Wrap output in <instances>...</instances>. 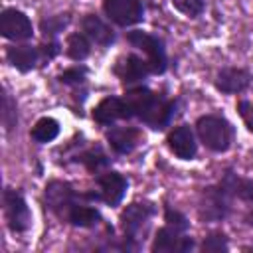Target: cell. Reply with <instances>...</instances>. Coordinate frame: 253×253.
Masks as SVG:
<instances>
[{"instance_id":"cell-16","label":"cell","mask_w":253,"mask_h":253,"mask_svg":"<svg viewBox=\"0 0 253 253\" xmlns=\"http://www.w3.org/2000/svg\"><path fill=\"white\" fill-rule=\"evenodd\" d=\"M6 59L10 61L12 67H16L18 71L26 73L32 71L34 67H38L42 63V55H40V47L22 43V45H10L6 49Z\"/></svg>"},{"instance_id":"cell-9","label":"cell","mask_w":253,"mask_h":253,"mask_svg":"<svg viewBox=\"0 0 253 253\" xmlns=\"http://www.w3.org/2000/svg\"><path fill=\"white\" fill-rule=\"evenodd\" d=\"M192 249H194V239L188 237L186 231H180L168 223L162 229H158L152 243L154 253H188Z\"/></svg>"},{"instance_id":"cell-5","label":"cell","mask_w":253,"mask_h":253,"mask_svg":"<svg viewBox=\"0 0 253 253\" xmlns=\"http://www.w3.org/2000/svg\"><path fill=\"white\" fill-rule=\"evenodd\" d=\"M174 115H176V103L164 99L158 93H152V97L148 99V103L138 113V119L144 125H148L150 128H164V126L170 125V121H172Z\"/></svg>"},{"instance_id":"cell-23","label":"cell","mask_w":253,"mask_h":253,"mask_svg":"<svg viewBox=\"0 0 253 253\" xmlns=\"http://www.w3.org/2000/svg\"><path fill=\"white\" fill-rule=\"evenodd\" d=\"M69 24V14H57V16H47L40 22V28H42V34L47 38V40H53L59 32H63V28Z\"/></svg>"},{"instance_id":"cell-21","label":"cell","mask_w":253,"mask_h":253,"mask_svg":"<svg viewBox=\"0 0 253 253\" xmlns=\"http://www.w3.org/2000/svg\"><path fill=\"white\" fill-rule=\"evenodd\" d=\"M59 134V123L51 117H42L34 126H32V132L30 136L40 142V144H45V142H51L55 136Z\"/></svg>"},{"instance_id":"cell-14","label":"cell","mask_w":253,"mask_h":253,"mask_svg":"<svg viewBox=\"0 0 253 253\" xmlns=\"http://www.w3.org/2000/svg\"><path fill=\"white\" fill-rule=\"evenodd\" d=\"M168 146L180 160H192L198 152L196 136L188 125H180L168 134Z\"/></svg>"},{"instance_id":"cell-7","label":"cell","mask_w":253,"mask_h":253,"mask_svg":"<svg viewBox=\"0 0 253 253\" xmlns=\"http://www.w3.org/2000/svg\"><path fill=\"white\" fill-rule=\"evenodd\" d=\"M0 34L2 38L12 40V42H24L32 38L34 28H32L30 18L24 12L16 8H4L0 14Z\"/></svg>"},{"instance_id":"cell-32","label":"cell","mask_w":253,"mask_h":253,"mask_svg":"<svg viewBox=\"0 0 253 253\" xmlns=\"http://www.w3.org/2000/svg\"><path fill=\"white\" fill-rule=\"evenodd\" d=\"M245 219H247V223H249V225H253V210L247 213V217H245Z\"/></svg>"},{"instance_id":"cell-28","label":"cell","mask_w":253,"mask_h":253,"mask_svg":"<svg viewBox=\"0 0 253 253\" xmlns=\"http://www.w3.org/2000/svg\"><path fill=\"white\" fill-rule=\"evenodd\" d=\"M227 239L223 233H211L204 239L202 243V251L204 253H219V251H227Z\"/></svg>"},{"instance_id":"cell-15","label":"cell","mask_w":253,"mask_h":253,"mask_svg":"<svg viewBox=\"0 0 253 253\" xmlns=\"http://www.w3.org/2000/svg\"><path fill=\"white\" fill-rule=\"evenodd\" d=\"M93 119L99 125H115L121 119H130L128 107L121 97H105L93 111Z\"/></svg>"},{"instance_id":"cell-17","label":"cell","mask_w":253,"mask_h":253,"mask_svg":"<svg viewBox=\"0 0 253 253\" xmlns=\"http://www.w3.org/2000/svg\"><path fill=\"white\" fill-rule=\"evenodd\" d=\"M81 30H83V34H85L93 43H97V45L107 47V45H111V43L115 42V32H113L99 16H95V14H87V16L81 20Z\"/></svg>"},{"instance_id":"cell-4","label":"cell","mask_w":253,"mask_h":253,"mask_svg":"<svg viewBox=\"0 0 253 253\" xmlns=\"http://www.w3.org/2000/svg\"><path fill=\"white\" fill-rule=\"evenodd\" d=\"M2 206H4V217L8 227L14 233H24L32 225V213L24 200V196L12 188H6L2 194Z\"/></svg>"},{"instance_id":"cell-26","label":"cell","mask_w":253,"mask_h":253,"mask_svg":"<svg viewBox=\"0 0 253 253\" xmlns=\"http://www.w3.org/2000/svg\"><path fill=\"white\" fill-rule=\"evenodd\" d=\"M172 6L188 18H198L206 8L204 0H172Z\"/></svg>"},{"instance_id":"cell-3","label":"cell","mask_w":253,"mask_h":253,"mask_svg":"<svg viewBox=\"0 0 253 253\" xmlns=\"http://www.w3.org/2000/svg\"><path fill=\"white\" fill-rule=\"evenodd\" d=\"M231 192L219 182V186L204 188L200 198V217L206 221H219L229 213Z\"/></svg>"},{"instance_id":"cell-8","label":"cell","mask_w":253,"mask_h":253,"mask_svg":"<svg viewBox=\"0 0 253 253\" xmlns=\"http://www.w3.org/2000/svg\"><path fill=\"white\" fill-rule=\"evenodd\" d=\"M79 200V196L75 194V190L71 188V184L61 182V180H53L45 186V202L47 208L65 221L69 210L73 208V204Z\"/></svg>"},{"instance_id":"cell-30","label":"cell","mask_w":253,"mask_h":253,"mask_svg":"<svg viewBox=\"0 0 253 253\" xmlns=\"http://www.w3.org/2000/svg\"><path fill=\"white\" fill-rule=\"evenodd\" d=\"M61 51V47H59V42L57 40H47V43H42L40 45V55H42V63H47V61H51L57 53Z\"/></svg>"},{"instance_id":"cell-12","label":"cell","mask_w":253,"mask_h":253,"mask_svg":"<svg viewBox=\"0 0 253 253\" xmlns=\"http://www.w3.org/2000/svg\"><path fill=\"white\" fill-rule=\"evenodd\" d=\"M115 73L119 75V79H121L125 85H134V83L144 81V79L152 73V69H150V65H148L146 59H142V57L130 53V55L123 57V59L117 63Z\"/></svg>"},{"instance_id":"cell-24","label":"cell","mask_w":253,"mask_h":253,"mask_svg":"<svg viewBox=\"0 0 253 253\" xmlns=\"http://www.w3.org/2000/svg\"><path fill=\"white\" fill-rule=\"evenodd\" d=\"M2 123L6 130H12L18 125V113H16V103L10 97V93H2Z\"/></svg>"},{"instance_id":"cell-25","label":"cell","mask_w":253,"mask_h":253,"mask_svg":"<svg viewBox=\"0 0 253 253\" xmlns=\"http://www.w3.org/2000/svg\"><path fill=\"white\" fill-rule=\"evenodd\" d=\"M79 160H81L91 172H97V170H101V168H105V166L109 164V158L105 156V152H103L101 148H93V150H89V152H83V154L79 156Z\"/></svg>"},{"instance_id":"cell-2","label":"cell","mask_w":253,"mask_h":253,"mask_svg":"<svg viewBox=\"0 0 253 253\" xmlns=\"http://www.w3.org/2000/svg\"><path fill=\"white\" fill-rule=\"evenodd\" d=\"M126 40H128V43L132 47L140 49L146 55L144 59L148 61L152 73H164L166 71V63H168L166 49H164V43L156 36L140 32V30H132V32L126 34Z\"/></svg>"},{"instance_id":"cell-11","label":"cell","mask_w":253,"mask_h":253,"mask_svg":"<svg viewBox=\"0 0 253 253\" xmlns=\"http://www.w3.org/2000/svg\"><path fill=\"white\" fill-rule=\"evenodd\" d=\"M97 184H99V200H103L105 204L109 206H119L126 194V178L119 172H103L99 178H97Z\"/></svg>"},{"instance_id":"cell-19","label":"cell","mask_w":253,"mask_h":253,"mask_svg":"<svg viewBox=\"0 0 253 253\" xmlns=\"http://www.w3.org/2000/svg\"><path fill=\"white\" fill-rule=\"evenodd\" d=\"M65 221H69L75 227H93V225H97L101 221V213H99L97 208H93V206L83 204V202L77 200L73 204V208L69 210Z\"/></svg>"},{"instance_id":"cell-18","label":"cell","mask_w":253,"mask_h":253,"mask_svg":"<svg viewBox=\"0 0 253 253\" xmlns=\"http://www.w3.org/2000/svg\"><path fill=\"white\" fill-rule=\"evenodd\" d=\"M107 140L111 148L119 154H128L140 142V130L134 126H115L109 130Z\"/></svg>"},{"instance_id":"cell-13","label":"cell","mask_w":253,"mask_h":253,"mask_svg":"<svg viewBox=\"0 0 253 253\" xmlns=\"http://www.w3.org/2000/svg\"><path fill=\"white\" fill-rule=\"evenodd\" d=\"M251 73L241 67H223L215 77V87L221 93H243L251 85Z\"/></svg>"},{"instance_id":"cell-1","label":"cell","mask_w":253,"mask_h":253,"mask_svg":"<svg viewBox=\"0 0 253 253\" xmlns=\"http://www.w3.org/2000/svg\"><path fill=\"white\" fill-rule=\"evenodd\" d=\"M196 130L200 140L213 152H225L233 140V126L229 121L217 115L200 117L196 123Z\"/></svg>"},{"instance_id":"cell-10","label":"cell","mask_w":253,"mask_h":253,"mask_svg":"<svg viewBox=\"0 0 253 253\" xmlns=\"http://www.w3.org/2000/svg\"><path fill=\"white\" fill-rule=\"evenodd\" d=\"M154 213V208L152 204H140V202H134L130 204L123 215H121V225H123V231H125V239L128 241H134L140 233V229L148 223V219L152 217Z\"/></svg>"},{"instance_id":"cell-20","label":"cell","mask_w":253,"mask_h":253,"mask_svg":"<svg viewBox=\"0 0 253 253\" xmlns=\"http://www.w3.org/2000/svg\"><path fill=\"white\" fill-rule=\"evenodd\" d=\"M221 184L231 192V196H237L239 200H245V202H253V180L239 178L233 172H225Z\"/></svg>"},{"instance_id":"cell-6","label":"cell","mask_w":253,"mask_h":253,"mask_svg":"<svg viewBox=\"0 0 253 253\" xmlns=\"http://www.w3.org/2000/svg\"><path fill=\"white\" fill-rule=\"evenodd\" d=\"M103 10L117 26H134L144 18V6L140 0H103Z\"/></svg>"},{"instance_id":"cell-27","label":"cell","mask_w":253,"mask_h":253,"mask_svg":"<svg viewBox=\"0 0 253 253\" xmlns=\"http://www.w3.org/2000/svg\"><path fill=\"white\" fill-rule=\"evenodd\" d=\"M87 79V67L77 65V67H69L63 73H59V81L63 85H83Z\"/></svg>"},{"instance_id":"cell-29","label":"cell","mask_w":253,"mask_h":253,"mask_svg":"<svg viewBox=\"0 0 253 253\" xmlns=\"http://www.w3.org/2000/svg\"><path fill=\"white\" fill-rule=\"evenodd\" d=\"M164 221H166L168 225L180 229V231H188V227H190V221L186 219V215L180 213L178 210H172V208H166V210H164Z\"/></svg>"},{"instance_id":"cell-22","label":"cell","mask_w":253,"mask_h":253,"mask_svg":"<svg viewBox=\"0 0 253 253\" xmlns=\"http://www.w3.org/2000/svg\"><path fill=\"white\" fill-rule=\"evenodd\" d=\"M65 51L73 61H83L91 53V40L85 34H69Z\"/></svg>"},{"instance_id":"cell-31","label":"cell","mask_w":253,"mask_h":253,"mask_svg":"<svg viewBox=\"0 0 253 253\" xmlns=\"http://www.w3.org/2000/svg\"><path fill=\"white\" fill-rule=\"evenodd\" d=\"M237 111H239L241 119L245 121L247 128L253 132V103H251V101H247V99H241V101L237 103Z\"/></svg>"}]
</instances>
